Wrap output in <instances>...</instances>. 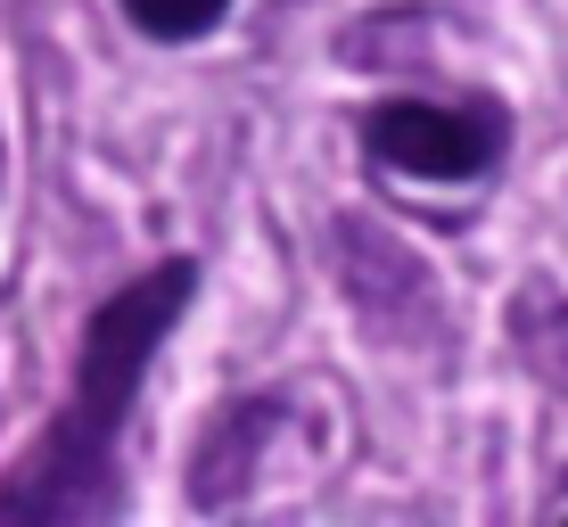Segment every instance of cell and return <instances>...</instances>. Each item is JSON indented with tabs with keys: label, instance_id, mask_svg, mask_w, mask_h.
Here are the masks:
<instances>
[{
	"label": "cell",
	"instance_id": "cell-1",
	"mask_svg": "<svg viewBox=\"0 0 568 527\" xmlns=\"http://www.w3.org/2000/svg\"><path fill=\"white\" fill-rule=\"evenodd\" d=\"M190 288H199V264L165 256L156 272L124 281L100 314H91L83 355H74V396H67V413L42 428L26 470L0 486V519H100V511H115V445H124V428H132L141 371L156 363L165 330L182 322Z\"/></svg>",
	"mask_w": 568,
	"mask_h": 527
},
{
	"label": "cell",
	"instance_id": "cell-2",
	"mask_svg": "<svg viewBox=\"0 0 568 527\" xmlns=\"http://www.w3.org/2000/svg\"><path fill=\"white\" fill-rule=\"evenodd\" d=\"M363 149L404 182H478L503 149V115L437 108V100H379L363 115Z\"/></svg>",
	"mask_w": 568,
	"mask_h": 527
},
{
	"label": "cell",
	"instance_id": "cell-3",
	"mask_svg": "<svg viewBox=\"0 0 568 527\" xmlns=\"http://www.w3.org/2000/svg\"><path fill=\"white\" fill-rule=\"evenodd\" d=\"M231 0H124V17L149 33V42H199V33L223 26Z\"/></svg>",
	"mask_w": 568,
	"mask_h": 527
}]
</instances>
